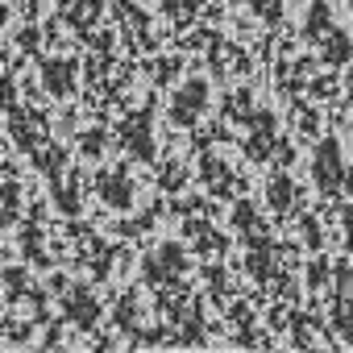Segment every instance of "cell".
Wrapping results in <instances>:
<instances>
[{
    "mask_svg": "<svg viewBox=\"0 0 353 353\" xmlns=\"http://www.w3.org/2000/svg\"><path fill=\"white\" fill-rule=\"evenodd\" d=\"M312 183L328 200L349 192V162H345V150H341L336 137H320L316 141V150H312Z\"/></svg>",
    "mask_w": 353,
    "mask_h": 353,
    "instance_id": "obj_1",
    "label": "cell"
},
{
    "mask_svg": "<svg viewBox=\"0 0 353 353\" xmlns=\"http://www.w3.org/2000/svg\"><path fill=\"white\" fill-rule=\"evenodd\" d=\"M208 79H183L179 83V92H170V104H166V121L174 125V129H192L200 117H204V108H208Z\"/></svg>",
    "mask_w": 353,
    "mask_h": 353,
    "instance_id": "obj_2",
    "label": "cell"
},
{
    "mask_svg": "<svg viewBox=\"0 0 353 353\" xmlns=\"http://www.w3.org/2000/svg\"><path fill=\"white\" fill-rule=\"evenodd\" d=\"M188 270V250L179 241H162L145 254V283H170V279H179Z\"/></svg>",
    "mask_w": 353,
    "mask_h": 353,
    "instance_id": "obj_3",
    "label": "cell"
},
{
    "mask_svg": "<svg viewBox=\"0 0 353 353\" xmlns=\"http://www.w3.org/2000/svg\"><path fill=\"white\" fill-rule=\"evenodd\" d=\"M42 92L54 100H67L75 92V63L71 59H46L42 63Z\"/></svg>",
    "mask_w": 353,
    "mask_h": 353,
    "instance_id": "obj_4",
    "label": "cell"
},
{
    "mask_svg": "<svg viewBox=\"0 0 353 353\" xmlns=\"http://www.w3.org/2000/svg\"><path fill=\"white\" fill-rule=\"evenodd\" d=\"M96 192H100V200H104L108 208H129V204H133V183H129L125 166L104 170L100 179H96Z\"/></svg>",
    "mask_w": 353,
    "mask_h": 353,
    "instance_id": "obj_5",
    "label": "cell"
},
{
    "mask_svg": "<svg viewBox=\"0 0 353 353\" xmlns=\"http://www.w3.org/2000/svg\"><path fill=\"white\" fill-rule=\"evenodd\" d=\"M63 312H67V320H71V324H79V328H92V324L100 320V303L92 299V291H88V287H71V291H67V299H63Z\"/></svg>",
    "mask_w": 353,
    "mask_h": 353,
    "instance_id": "obj_6",
    "label": "cell"
},
{
    "mask_svg": "<svg viewBox=\"0 0 353 353\" xmlns=\"http://www.w3.org/2000/svg\"><path fill=\"white\" fill-rule=\"evenodd\" d=\"M328 30H332V9H328V0H312L307 13H303V42H307V46H320Z\"/></svg>",
    "mask_w": 353,
    "mask_h": 353,
    "instance_id": "obj_7",
    "label": "cell"
},
{
    "mask_svg": "<svg viewBox=\"0 0 353 353\" xmlns=\"http://www.w3.org/2000/svg\"><path fill=\"white\" fill-rule=\"evenodd\" d=\"M320 54H324V63H332V67H345L349 59H353V38L341 30V26H332L328 34H324V42L316 46Z\"/></svg>",
    "mask_w": 353,
    "mask_h": 353,
    "instance_id": "obj_8",
    "label": "cell"
},
{
    "mask_svg": "<svg viewBox=\"0 0 353 353\" xmlns=\"http://www.w3.org/2000/svg\"><path fill=\"white\" fill-rule=\"evenodd\" d=\"M270 204L279 208V212H287V208H295V183H291V174H274L270 179Z\"/></svg>",
    "mask_w": 353,
    "mask_h": 353,
    "instance_id": "obj_9",
    "label": "cell"
},
{
    "mask_svg": "<svg viewBox=\"0 0 353 353\" xmlns=\"http://www.w3.org/2000/svg\"><path fill=\"white\" fill-rule=\"evenodd\" d=\"M233 225H237V233H241L245 241H254V233H258V212H254L250 200H241V204L233 208Z\"/></svg>",
    "mask_w": 353,
    "mask_h": 353,
    "instance_id": "obj_10",
    "label": "cell"
},
{
    "mask_svg": "<svg viewBox=\"0 0 353 353\" xmlns=\"http://www.w3.org/2000/svg\"><path fill=\"white\" fill-rule=\"evenodd\" d=\"M26 291H30V274L21 266H9L5 270V295L9 299H26Z\"/></svg>",
    "mask_w": 353,
    "mask_h": 353,
    "instance_id": "obj_11",
    "label": "cell"
},
{
    "mask_svg": "<svg viewBox=\"0 0 353 353\" xmlns=\"http://www.w3.org/2000/svg\"><path fill=\"white\" fill-rule=\"evenodd\" d=\"M250 9L262 13L266 21H279V0H250Z\"/></svg>",
    "mask_w": 353,
    "mask_h": 353,
    "instance_id": "obj_12",
    "label": "cell"
},
{
    "mask_svg": "<svg viewBox=\"0 0 353 353\" xmlns=\"http://www.w3.org/2000/svg\"><path fill=\"white\" fill-rule=\"evenodd\" d=\"M341 229H345V250H349V258H353V208H345Z\"/></svg>",
    "mask_w": 353,
    "mask_h": 353,
    "instance_id": "obj_13",
    "label": "cell"
},
{
    "mask_svg": "<svg viewBox=\"0 0 353 353\" xmlns=\"http://www.w3.org/2000/svg\"><path fill=\"white\" fill-rule=\"evenodd\" d=\"M5 21H9V5H0V30H5Z\"/></svg>",
    "mask_w": 353,
    "mask_h": 353,
    "instance_id": "obj_14",
    "label": "cell"
},
{
    "mask_svg": "<svg viewBox=\"0 0 353 353\" xmlns=\"http://www.w3.org/2000/svg\"><path fill=\"white\" fill-rule=\"evenodd\" d=\"M0 291H5V270H0Z\"/></svg>",
    "mask_w": 353,
    "mask_h": 353,
    "instance_id": "obj_15",
    "label": "cell"
},
{
    "mask_svg": "<svg viewBox=\"0 0 353 353\" xmlns=\"http://www.w3.org/2000/svg\"><path fill=\"white\" fill-rule=\"evenodd\" d=\"M349 137H353V117H349Z\"/></svg>",
    "mask_w": 353,
    "mask_h": 353,
    "instance_id": "obj_16",
    "label": "cell"
},
{
    "mask_svg": "<svg viewBox=\"0 0 353 353\" xmlns=\"http://www.w3.org/2000/svg\"><path fill=\"white\" fill-rule=\"evenodd\" d=\"M349 13H353V0H349Z\"/></svg>",
    "mask_w": 353,
    "mask_h": 353,
    "instance_id": "obj_17",
    "label": "cell"
}]
</instances>
